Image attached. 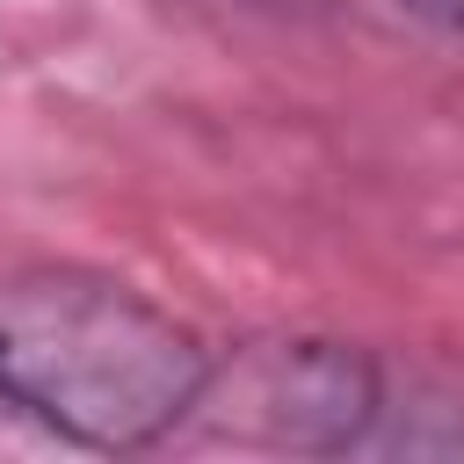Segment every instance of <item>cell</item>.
<instances>
[{"instance_id": "1", "label": "cell", "mask_w": 464, "mask_h": 464, "mask_svg": "<svg viewBox=\"0 0 464 464\" xmlns=\"http://www.w3.org/2000/svg\"><path fill=\"white\" fill-rule=\"evenodd\" d=\"M210 384V348L152 297L36 268L0 283V413L36 420L72 450H152Z\"/></svg>"}, {"instance_id": "3", "label": "cell", "mask_w": 464, "mask_h": 464, "mask_svg": "<svg viewBox=\"0 0 464 464\" xmlns=\"http://www.w3.org/2000/svg\"><path fill=\"white\" fill-rule=\"evenodd\" d=\"M413 14H428V22H442V29H464V0H406Z\"/></svg>"}, {"instance_id": "2", "label": "cell", "mask_w": 464, "mask_h": 464, "mask_svg": "<svg viewBox=\"0 0 464 464\" xmlns=\"http://www.w3.org/2000/svg\"><path fill=\"white\" fill-rule=\"evenodd\" d=\"M203 399H232V406H261L276 428L268 442L290 450H319V442H355L362 420L377 413V377L362 355L334 348V341H276L232 370L210 362Z\"/></svg>"}]
</instances>
